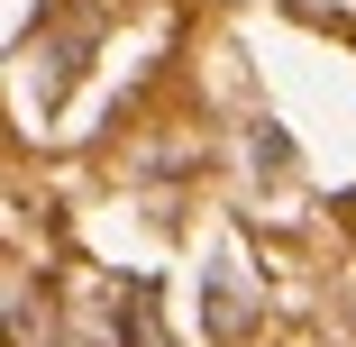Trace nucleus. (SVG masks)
<instances>
[{"label": "nucleus", "mask_w": 356, "mask_h": 347, "mask_svg": "<svg viewBox=\"0 0 356 347\" xmlns=\"http://www.w3.org/2000/svg\"><path fill=\"white\" fill-rule=\"evenodd\" d=\"M128 338H137V347H165V320H156V293H147V284L128 293Z\"/></svg>", "instance_id": "obj_1"}]
</instances>
